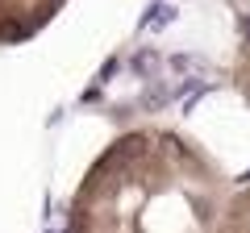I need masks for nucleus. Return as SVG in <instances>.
Wrapping results in <instances>:
<instances>
[{
  "label": "nucleus",
  "instance_id": "obj_1",
  "mask_svg": "<svg viewBox=\"0 0 250 233\" xmlns=\"http://www.w3.org/2000/svg\"><path fill=\"white\" fill-rule=\"evenodd\" d=\"M233 183L171 125H134L104 146L67 200V233H213Z\"/></svg>",
  "mask_w": 250,
  "mask_h": 233
},
{
  "label": "nucleus",
  "instance_id": "obj_2",
  "mask_svg": "<svg viewBox=\"0 0 250 233\" xmlns=\"http://www.w3.org/2000/svg\"><path fill=\"white\" fill-rule=\"evenodd\" d=\"M67 0H0V46H25L50 25Z\"/></svg>",
  "mask_w": 250,
  "mask_h": 233
},
{
  "label": "nucleus",
  "instance_id": "obj_3",
  "mask_svg": "<svg viewBox=\"0 0 250 233\" xmlns=\"http://www.w3.org/2000/svg\"><path fill=\"white\" fill-rule=\"evenodd\" d=\"M213 233H250V183L229 192V200L221 208V221H217Z\"/></svg>",
  "mask_w": 250,
  "mask_h": 233
},
{
  "label": "nucleus",
  "instance_id": "obj_4",
  "mask_svg": "<svg viewBox=\"0 0 250 233\" xmlns=\"http://www.w3.org/2000/svg\"><path fill=\"white\" fill-rule=\"evenodd\" d=\"M233 83H238V92L246 96L250 104V21L242 25V42H238V58H233Z\"/></svg>",
  "mask_w": 250,
  "mask_h": 233
}]
</instances>
